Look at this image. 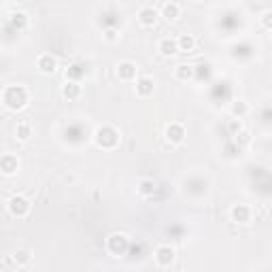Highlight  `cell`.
I'll list each match as a JSON object with an SVG mask.
<instances>
[{"label": "cell", "instance_id": "1", "mask_svg": "<svg viewBox=\"0 0 272 272\" xmlns=\"http://www.w3.org/2000/svg\"><path fill=\"white\" fill-rule=\"evenodd\" d=\"M30 102V94L23 85H6L2 92V105L9 111H21Z\"/></svg>", "mask_w": 272, "mask_h": 272}, {"label": "cell", "instance_id": "2", "mask_svg": "<svg viewBox=\"0 0 272 272\" xmlns=\"http://www.w3.org/2000/svg\"><path fill=\"white\" fill-rule=\"evenodd\" d=\"M94 142H96V145H98L100 149L111 151V149L117 147V142H119V132L115 130L113 126H102V128H98V130L94 132Z\"/></svg>", "mask_w": 272, "mask_h": 272}, {"label": "cell", "instance_id": "3", "mask_svg": "<svg viewBox=\"0 0 272 272\" xmlns=\"http://www.w3.org/2000/svg\"><path fill=\"white\" fill-rule=\"evenodd\" d=\"M130 249V238H128L124 232H113L109 238H107V251L115 258H122V255L128 253Z\"/></svg>", "mask_w": 272, "mask_h": 272}, {"label": "cell", "instance_id": "4", "mask_svg": "<svg viewBox=\"0 0 272 272\" xmlns=\"http://www.w3.org/2000/svg\"><path fill=\"white\" fill-rule=\"evenodd\" d=\"M6 211H9L13 217L23 219V217H28L30 215L32 204H30V200L23 198V196H11L9 200H6Z\"/></svg>", "mask_w": 272, "mask_h": 272}, {"label": "cell", "instance_id": "5", "mask_svg": "<svg viewBox=\"0 0 272 272\" xmlns=\"http://www.w3.org/2000/svg\"><path fill=\"white\" fill-rule=\"evenodd\" d=\"M115 75H117L119 81H126V83L134 81L136 83V79H138V66H136L134 62H130V60H124V62L117 64Z\"/></svg>", "mask_w": 272, "mask_h": 272}, {"label": "cell", "instance_id": "6", "mask_svg": "<svg viewBox=\"0 0 272 272\" xmlns=\"http://www.w3.org/2000/svg\"><path fill=\"white\" fill-rule=\"evenodd\" d=\"M159 17H162V15H159V11L153 4H142L138 9V23L142 28H155Z\"/></svg>", "mask_w": 272, "mask_h": 272}, {"label": "cell", "instance_id": "7", "mask_svg": "<svg viewBox=\"0 0 272 272\" xmlns=\"http://www.w3.org/2000/svg\"><path fill=\"white\" fill-rule=\"evenodd\" d=\"M153 258H155V264L159 268H168V266H172L174 258H177V251H174V247H170V245H157Z\"/></svg>", "mask_w": 272, "mask_h": 272}, {"label": "cell", "instance_id": "8", "mask_svg": "<svg viewBox=\"0 0 272 272\" xmlns=\"http://www.w3.org/2000/svg\"><path fill=\"white\" fill-rule=\"evenodd\" d=\"M164 136H166V140L170 142V145H181L183 140H185V126L179 124V122H172V124H168L166 126V130H164Z\"/></svg>", "mask_w": 272, "mask_h": 272}, {"label": "cell", "instance_id": "9", "mask_svg": "<svg viewBox=\"0 0 272 272\" xmlns=\"http://www.w3.org/2000/svg\"><path fill=\"white\" fill-rule=\"evenodd\" d=\"M36 68L45 75H53L55 70H58V58L51 53H41L36 58Z\"/></svg>", "mask_w": 272, "mask_h": 272}, {"label": "cell", "instance_id": "10", "mask_svg": "<svg viewBox=\"0 0 272 272\" xmlns=\"http://www.w3.org/2000/svg\"><path fill=\"white\" fill-rule=\"evenodd\" d=\"M134 90H136V96H138V98H149V96L155 92V81L151 77H138L136 79Z\"/></svg>", "mask_w": 272, "mask_h": 272}, {"label": "cell", "instance_id": "11", "mask_svg": "<svg viewBox=\"0 0 272 272\" xmlns=\"http://www.w3.org/2000/svg\"><path fill=\"white\" fill-rule=\"evenodd\" d=\"M157 51H159V55H164V58H170V55L179 53V43H177V38H172V36H164V38H159V43H157Z\"/></svg>", "mask_w": 272, "mask_h": 272}, {"label": "cell", "instance_id": "12", "mask_svg": "<svg viewBox=\"0 0 272 272\" xmlns=\"http://www.w3.org/2000/svg\"><path fill=\"white\" fill-rule=\"evenodd\" d=\"M17 168H19V159H17V155L4 153L2 157H0V170H2L4 177H11V174H15V172H17Z\"/></svg>", "mask_w": 272, "mask_h": 272}, {"label": "cell", "instance_id": "13", "mask_svg": "<svg viewBox=\"0 0 272 272\" xmlns=\"http://www.w3.org/2000/svg\"><path fill=\"white\" fill-rule=\"evenodd\" d=\"M230 217L234 223H249L251 221V209L247 204H234L230 209Z\"/></svg>", "mask_w": 272, "mask_h": 272}, {"label": "cell", "instance_id": "14", "mask_svg": "<svg viewBox=\"0 0 272 272\" xmlns=\"http://www.w3.org/2000/svg\"><path fill=\"white\" fill-rule=\"evenodd\" d=\"M159 15L168 21L179 19L181 17V4L179 2H164L162 6H159Z\"/></svg>", "mask_w": 272, "mask_h": 272}, {"label": "cell", "instance_id": "15", "mask_svg": "<svg viewBox=\"0 0 272 272\" xmlns=\"http://www.w3.org/2000/svg\"><path fill=\"white\" fill-rule=\"evenodd\" d=\"M62 96L66 100H77L81 98V85H79V81H66L62 85Z\"/></svg>", "mask_w": 272, "mask_h": 272}, {"label": "cell", "instance_id": "16", "mask_svg": "<svg viewBox=\"0 0 272 272\" xmlns=\"http://www.w3.org/2000/svg\"><path fill=\"white\" fill-rule=\"evenodd\" d=\"M174 77H177L179 81H191V79L196 77V68L191 66V64H179V66L174 68Z\"/></svg>", "mask_w": 272, "mask_h": 272}, {"label": "cell", "instance_id": "17", "mask_svg": "<svg viewBox=\"0 0 272 272\" xmlns=\"http://www.w3.org/2000/svg\"><path fill=\"white\" fill-rule=\"evenodd\" d=\"M177 43H179V51H183V53H191L196 49V38H194V34H187V32H183L177 38Z\"/></svg>", "mask_w": 272, "mask_h": 272}, {"label": "cell", "instance_id": "18", "mask_svg": "<svg viewBox=\"0 0 272 272\" xmlns=\"http://www.w3.org/2000/svg\"><path fill=\"white\" fill-rule=\"evenodd\" d=\"M11 23L17 30H26L28 28V23H30V17H28V13H23V11H15L11 15Z\"/></svg>", "mask_w": 272, "mask_h": 272}, {"label": "cell", "instance_id": "19", "mask_svg": "<svg viewBox=\"0 0 272 272\" xmlns=\"http://www.w3.org/2000/svg\"><path fill=\"white\" fill-rule=\"evenodd\" d=\"M30 134H32V126H30V122H26V119L15 126V136H17V140H28Z\"/></svg>", "mask_w": 272, "mask_h": 272}, {"label": "cell", "instance_id": "20", "mask_svg": "<svg viewBox=\"0 0 272 272\" xmlns=\"http://www.w3.org/2000/svg\"><path fill=\"white\" fill-rule=\"evenodd\" d=\"M155 183L151 181V179H140L138 181V194L140 196H145V198H149V196H153L155 194Z\"/></svg>", "mask_w": 272, "mask_h": 272}, {"label": "cell", "instance_id": "21", "mask_svg": "<svg viewBox=\"0 0 272 272\" xmlns=\"http://www.w3.org/2000/svg\"><path fill=\"white\" fill-rule=\"evenodd\" d=\"M30 260H32V255H30L28 249H19V251H15V253H13V262L17 264L19 268H23L26 264H30Z\"/></svg>", "mask_w": 272, "mask_h": 272}, {"label": "cell", "instance_id": "22", "mask_svg": "<svg viewBox=\"0 0 272 272\" xmlns=\"http://www.w3.org/2000/svg\"><path fill=\"white\" fill-rule=\"evenodd\" d=\"M251 142V134L247 132V130H241V132H236L234 134V145L241 149V147H247Z\"/></svg>", "mask_w": 272, "mask_h": 272}, {"label": "cell", "instance_id": "23", "mask_svg": "<svg viewBox=\"0 0 272 272\" xmlns=\"http://www.w3.org/2000/svg\"><path fill=\"white\" fill-rule=\"evenodd\" d=\"M247 111H249V107H247V102H243V100H238V102H234V105H232V115H234V119L245 117Z\"/></svg>", "mask_w": 272, "mask_h": 272}, {"label": "cell", "instance_id": "24", "mask_svg": "<svg viewBox=\"0 0 272 272\" xmlns=\"http://www.w3.org/2000/svg\"><path fill=\"white\" fill-rule=\"evenodd\" d=\"M102 38H105L107 43H115V41H119V30L117 28H107Z\"/></svg>", "mask_w": 272, "mask_h": 272}, {"label": "cell", "instance_id": "25", "mask_svg": "<svg viewBox=\"0 0 272 272\" xmlns=\"http://www.w3.org/2000/svg\"><path fill=\"white\" fill-rule=\"evenodd\" d=\"M262 26L266 30H272V11H266L262 15Z\"/></svg>", "mask_w": 272, "mask_h": 272}, {"label": "cell", "instance_id": "26", "mask_svg": "<svg viewBox=\"0 0 272 272\" xmlns=\"http://www.w3.org/2000/svg\"><path fill=\"white\" fill-rule=\"evenodd\" d=\"M241 130H243L241 119H232V122H230V132H232V134H236V132H241Z\"/></svg>", "mask_w": 272, "mask_h": 272}, {"label": "cell", "instance_id": "27", "mask_svg": "<svg viewBox=\"0 0 272 272\" xmlns=\"http://www.w3.org/2000/svg\"><path fill=\"white\" fill-rule=\"evenodd\" d=\"M13 272H30V270H28V268H15Z\"/></svg>", "mask_w": 272, "mask_h": 272}]
</instances>
